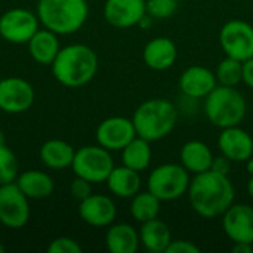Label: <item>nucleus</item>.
<instances>
[{
	"instance_id": "1",
	"label": "nucleus",
	"mask_w": 253,
	"mask_h": 253,
	"mask_svg": "<svg viewBox=\"0 0 253 253\" xmlns=\"http://www.w3.org/2000/svg\"><path fill=\"white\" fill-rule=\"evenodd\" d=\"M188 200L191 209L206 219L222 216L234 203L236 191L228 175L212 169L194 175L188 187Z\"/></svg>"
},
{
	"instance_id": "2",
	"label": "nucleus",
	"mask_w": 253,
	"mask_h": 253,
	"mask_svg": "<svg viewBox=\"0 0 253 253\" xmlns=\"http://www.w3.org/2000/svg\"><path fill=\"white\" fill-rule=\"evenodd\" d=\"M50 68L59 84L76 89L87 84L95 77L98 56L87 44L74 43L59 49Z\"/></svg>"
},
{
	"instance_id": "3",
	"label": "nucleus",
	"mask_w": 253,
	"mask_h": 253,
	"mask_svg": "<svg viewBox=\"0 0 253 253\" xmlns=\"http://www.w3.org/2000/svg\"><path fill=\"white\" fill-rule=\"evenodd\" d=\"M132 122L138 136L150 142L159 141L166 138L175 129L178 110L169 99H147L135 110Z\"/></svg>"
},
{
	"instance_id": "4",
	"label": "nucleus",
	"mask_w": 253,
	"mask_h": 253,
	"mask_svg": "<svg viewBox=\"0 0 253 253\" xmlns=\"http://www.w3.org/2000/svg\"><path fill=\"white\" fill-rule=\"evenodd\" d=\"M36 13L44 28L67 36L84 25L89 6L86 0H39Z\"/></svg>"
},
{
	"instance_id": "5",
	"label": "nucleus",
	"mask_w": 253,
	"mask_h": 253,
	"mask_svg": "<svg viewBox=\"0 0 253 253\" xmlns=\"http://www.w3.org/2000/svg\"><path fill=\"white\" fill-rule=\"evenodd\" d=\"M246 99L234 86L218 84L205 99V114L219 129L239 126L246 117Z\"/></svg>"
},
{
	"instance_id": "6",
	"label": "nucleus",
	"mask_w": 253,
	"mask_h": 253,
	"mask_svg": "<svg viewBox=\"0 0 253 253\" xmlns=\"http://www.w3.org/2000/svg\"><path fill=\"white\" fill-rule=\"evenodd\" d=\"M190 181V172L182 165L165 163L151 170L147 188L162 202H173L188 191Z\"/></svg>"
},
{
	"instance_id": "7",
	"label": "nucleus",
	"mask_w": 253,
	"mask_h": 253,
	"mask_svg": "<svg viewBox=\"0 0 253 253\" xmlns=\"http://www.w3.org/2000/svg\"><path fill=\"white\" fill-rule=\"evenodd\" d=\"M71 169L76 176L84 178L92 184L105 182L110 172L114 169V162L110 151L98 145H84L76 150Z\"/></svg>"
},
{
	"instance_id": "8",
	"label": "nucleus",
	"mask_w": 253,
	"mask_h": 253,
	"mask_svg": "<svg viewBox=\"0 0 253 253\" xmlns=\"http://www.w3.org/2000/svg\"><path fill=\"white\" fill-rule=\"evenodd\" d=\"M28 200L15 181L0 185V224L10 230L27 225L30 219Z\"/></svg>"
},
{
	"instance_id": "9",
	"label": "nucleus",
	"mask_w": 253,
	"mask_h": 253,
	"mask_svg": "<svg viewBox=\"0 0 253 253\" xmlns=\"http://www.w3.org/2000/svg\"><path fill=\"white\" fill-rule=\"evenodd\" d=\"M219 43L227 56L243 62L253 56V27L246 21L231 19L222 25Z\"/></svg>"
},
{
	"instance_id": "10",
	"label": "nucleus",
	"mask_w": 253,
	"mask_h": 253,
	"mask_svg": "<svg viewBox=\"0 0 253 253\" xmlns=\"http://www.w3.org/2000/svg\"><path fill=\"white\" fill-rule=\"evenodd\" d=\"M39 25L37 13L24 7H13L0 16V36L9 43L24 44L36 34Z\"/></svg>"
},
{
	"instance_id": "11",
	"label": "nucleus",
	"mask_w": 253,
	"mask_h": 253,
	"mask_svg": "<svg viewBox=\"0 0 253 253\" xmlns=\"http://www.w3.org/2000/svg\"><path fill=\"white\" fill-rule=\"evenodd\" d=\"M36 99L34 87L25 79L10 76L0 80V110L7 114H21L31 108Z\"/></svg>"
},
{
	"instance_id": "12",
	"label": "nucleus",
	"mask_w": 253,
	"mask_h": 253,
	"mask_svg": "<svg viewBox=\"0 0 253 253\" xmlns=\"http://www.w3.org/2000/svg\"><path fill=\"white\" fill-rule=\"evenodd\" d=\"M96 142L108 151H122L135 136L132 119L114 116L102 120L96 127Z\"/></svg>"
},
{
	"instance_id": "13",
	"label": "nucleus",
	"mask_w": 253,
	"mask_h": 253,
	"mask_svg": "<svg viewBox=\"0 0 253 253\" xmlns=\"http://www.w3.org/2000/svg\"><path fill=\"white\" fill-rule=\"evenodd\" d=\"M222 230L233 243L253 245V208L231 205L222 215Z\"/></svg>"
},
{
	"instance_id": "14",
	"label": "nucleus",
	"mask_w": 253,
	"mask_h": 253,
	"mask_svg": "<svg viewBox=\"0 0 253 253\" xmlns=\"http://www.w3.org/2000/svg\"><path fill=\"white\" fill-rule=\"evenodd\" d=\"M147 13V0H107L104 18L114 28L138 25Z\"/></svg>"
},
{
	"instance_id": "15",
	"label": "nucleus",
	"mask_w": 253,
	"mask_h": 253,
	"mask_svg": "<svg viewBox=\"0 0 253 253\" xmlns=\"http://www.w3.org/2000/svg\"><path fill=\"white\" fill-rule=\"evenodd\" d=\"M79 215L87 225L104 228L114 222L117 216V208L111 197L92 193L87 199L80 202Z\"/></svg>"
},
{
	"instance_id": "16",
	"label": "nucleus",
	"mask_w": 253,
	"mask_h": 253,
	"mask_svg": "<svg viewBox=\"0 0 253 253\" xmlns=\"http://www.w3.org/2000/svg\"><path fill=\"white\" fill-rule=\"evenodd\" d=\"M218 147L227 159L236 163H246L253 156L252 135L240 126L222 129L218 136Z\"/></svg>"
},
{
	"instance_id": "17",
	"label": "nucleus",
	"mask_w": 253,
	"mask_h": 253,
	"mask_svg": "<svg viewBox=\"0 0 253 253\" xmlns=\"http://www.w3.org/2000/svg\"><path fill=\"white\" fill-rule=\"evenodd\" d=\"M178 84L185 96L200 99L206 98L218 86V80L215 73L209 68L203 65H191L182 71Z\"/></svg>"
},
{
	"instance_id": "18",
	"label": "nucleus",
	"mask_w": 253,
	"mask_h": 253,
	"mask_svg": "<svg viewBox=\"0 0 253 253\" xmlns=\"http://www.w3.org/2000/svg\"><path fill=\"white\" fill-rule=\"evenodd\" d=\"M176 58V44L169 37H156L150 40L142 50V59L145 65L156 71H165L170 68Z\"/></svg>"
},
{
	"instance_id": "19",
	"label": "nucleus",
	"mask_w": 253,
	"mask_h": 253,
	"mask_svg": "<svg viewBox=\"0 0 253 253\" xmlns=\"http://www.w3.org/2000/svg\"><path fill=\"white\" fill-rule=\"evenodd\" d=\"M213 157L215 156L209 148V145L199 139L185 142L179 151L181 165L193 175L209 170L212 168Z\"/></svg>"
},
{
	"instance_id": "20",
	"label": "nucleus",
	"mask_w": 253,
	"mask_h": 253,
	"mask_svg": "<svg viewBox=\"0 0 253 253\" xmlns=\"http://www.w3.org/2000/svg\"><path fill=\"white\" fill-rule=\"evenodd\" d=\"M27 46L30 56L40 65H52L61 49L58 34L47 28H39L36 34L28 40Z\"/></svg>"
},
{
	"instance_id": "21",
	"label": "nucleus",
	"mask_w": 253,
	"mask_h": 253,
	"mask_svg": "<svg viewBox=\"0 0 253 253\" xmlns=\"http://www.w3.org/2000/svg\"><path fill=\"white\" fill-rule=\"evenodd\" d=\"M105 246L111 253H135L139 246V233L126 222L111 224L105 234Z\"/></svg>"
},
{
	"instance_id": "22",
	"label": "nucleus",
	"mask_w": 253,
	"mask_h": 253,
	"mask_svg": "<svg viewBox=\"0 0 253 253\" xmlns=\"http://www.w3.org/2000/svg\"><path fill=\"white\" fill-rule=\"evenodd\" d=\"M15 182L21 188V191L28 199H33V200L47 199L52 196V193L55 190L53 179L50 178V175H47L43 170L28 169V170L22 172L21 175H18Z\"/></svg>"
},
{
	"instance_id": "23",
	"label": "nucleus",
	"mask_w": 253,
	"mask_h": 253,
	"mask_svg": "<svg viewBox=\"0 0 253 253\" xmlns=\"http://www.w3.org/2000/svg\"><path fill=\"white\" fill-rule=\"evenodd\" d=\"M105 182L108 190L120 199H132L141 190L139 172L125 165L114 166Z\"/></svg>"
},
{
	"instance_id": "24",
	"label": "nucleus",
	"mask_w": 253,
	"mask_h": 253,
	"mask_svg": "<svg viewBox=\"0 0 253 253\" xmlns=\"http://www.w3.org/2000/svg\"><path fill=\"white\" fill-rule=\"evenodd\" d=\"M76 150L62 139H49L46 141L39 151L40 162L55 170H62L67 168H71L73 160H74Z\"/></svg>"
},
{
	"instance_id": "25",
	"label": "nucleus",
	"mask_w": 253,
	"mask_h": 253,
	"mask_svg": "<svg viewBox=\"0 0 253 253\" xmlns=\"http://www.w3.org/2000/svg\"><path fill=\"white\" fill-rule=\"evenodd\" d=\"M139 240L144 249L151 253H166L168 246L172 242V233L166 222L159 218L142 222L139 230Z\"/></svg>"
},
{
	"instance_id": "26",
	"label": "nucleus",
	"mask_w": 253,
	"mask_h": 253,
	"mask_svg": "<svg viewBox=\"0 0 253 253\" xmlns=\"http://www.w3.org/2000/svg\"><path fill=\"white\" fill-rule=\"evenodd\" d=\"M151 142L141 138L135 136L123 150H122V162L125 166L142 172L145 170L153 159V151H151Z\"/></svg>"
},
{
	"instance_id": "27",
	"label": "nucleus",
	"mask_w": 253,
	"mask_h": 253,
	"mask_svg": "<svg viewBox=\"0 0 253 253\" xmlns=\"http://www.w3.org/2000/svg\"><path fill=\"white\" fill-rule=\"evenodd\" d=\"M162 200L157 199L153 193L139 191L132 197L130 202V215L138 222H147L150 219H154L160 213Z\"/></svg>"
},
{
	"instance_id": "28",
	"label": "nucleus",
	"mask_w": 253,
	"mask_h": 253,
	"mask_svg": "<svg viewBox=\"0 0 253 253\" xmlns=\"http://www.w3.org/2000/svg\"><path fill=\"white\" fill-rule=\"evenodd\" d=\"M216 80L222 86H237L243 76V62L230 56H225L216 67Z\"/></svg>"
},
{
	"instance_id": "29",
	"label": "nucleus",
	"mask_w": 253,
	"mask_h": 253,
	"mask_svg": "<svg viewBox=\"0 0 253 253\" xmlns=\"http://www.w3.org/2000/svg\"><path fill=\"white\" fill-rule=\"evenodd\" d=\"M19 165L15 153L6 145L0 144V185L13 182L18 176Z\"/></svg>"
},
{
	"instance_id": "30",
	"label": "nucleus",
	"mask_w": 253,
	"mask_h": 253,
	"mask_svg": "<svg viewBox=\"0 0 253 253\" xmlns=\"http://www.w3.org/2000/svg\"><path fill=\"white\" fill-rule=\"evenodd\" d=\"M178 7V0H147V13L153 19H168Z\"/></svg>"
},
{
	"instance_id": "31",
	"label": "nucleus",
	"mask_w": 253,
	"mask_h": 253,
	"mask_svg": "<svg viewBox=\"0 0 253 253\" xmlns=\"http://www.w3.org/2000/svg\"><path fill=\"white\" fill-rule=\"evenodd\" d=\"M49 253H82V246L71 237H56L53 239L49 246H47Z\"/></svg>"
},
{
	"instance_id": "32",
	"label": "nucleus",
	"mask_w": 253,
	"mask_h": 253,
	"mask_svg": "<svg viewBox=\"0 0 253 253\" xmlns=\"http://www.w3.org/2000/svg\"><path fill=\"white\" fill-rule=\"evenodd\" d=\"M70 193H71V196H73L76 200L82 202V200L87 199V197L92 194V182H89V181L84 179V178L76 176V178L73 179L71 185H70Z\"/></svg>"
},
{
	"instance_id": "33",
	"label": "nucleus",
	"mask_w": 253,
	"mask_h": 253,
	"mask_svg": "<svg viewBox=\"0 0 253 253\" xmlns=\"http://www.w3.org/2000/svg\"><path fill=\"white\" fill-rule=\"evenodd\" d=\"M166 253H200V248L190 240H172Z\"/></svg>"
},
{
	"instance_id": "34",
	"label": "nucleus",
	"mask_w": 253,
	"mask_h": 253,
	"mask_svg": "<svg viewBox=\"0 0 253 253\" xmlns=\"http://www.w3.org/2000/svg\"><path fill=\"white\" fill-rule=\"evenodd\" d=\"M212 170L218 172V173H222V175H228L230 170H231V160L227 159L224 154L219 156V157H213V162H212Z\"/></svg>"
},
{
	"instance_id": "35",
	"label": "nucleus",
	"mask_w": 253,
	"mask_h": 253,
	"mask_svg": "<svg viewBox=\"0 0 253 253\" xmlns=\"http://www.w3.org/2000/svg\"><path fill=\"white\" fill-rule=\"evenodd\" d=\"M242 82L253 89V56L243 61V76H242Z\"/></svg>"
},
{
	"instance_id": "36",
	"label": "nucleus",
	"mask_w": 253,
	"mask_h": 253,
	"mask_svg": "<svg viewBox=\"0 0 253 253\" xmlns=\"http://www.w3.org/2000/svg\"><path fill=\"white\" fill-rule=\"evenodd\" d=\"M231 251L234 253H252L253 245H251V243H234Z\"/></svg>"
},
{
	"instance_id": "37",
	"label": "nucleus",
	"mask_w": 253,
	"mask_h": 253,
	"mask_svg": "<svg viewBox=\"0 0 253 253\" xmlns=\"http://www.w3.org/2000/svg\"><path fill=\"white\" fill-rule=\"evenodd\" d=\"M246 170H248L249 175H253V156L246 160Z\"/></svg>"
},
{
	"instance_id": "38",
	"label": "nucleus",
	"mask_w": 253,
	"mask_h": 253,
	"mask_svg": "<svg viewBox=\"0 0 253 253\" xmlns=\"http://www.w3.org/2000/svg\"><path fill=\"white\" fill-rule=\"evenodd\" d=\"M248 194L253 200V175H251V179L248 181Z\"/></svg>"
},
{
	"instance_id": "39",
	"label": "nucleus",
	"mask_w": 253,
	"mask_h": 253,
	"mask_svg": "<svg viewBox=\"0 0 253 253\" xmlns=\"http://www.w3.org/2000/svg\"><path fill=\"white\" fill-rule=\"evenodd\" d=\"M0 144H6V141H4V133L0 130Z\"/></svg>"
},
{
	"instance_id": "40",
	"label": "nucleus",
	"mask_w": 253,
	"mask_h": 253,
	"mask_svg": "<svg viewBox=\"0 0 253 253\" xmlns=\"http://www.w3.org/2000/svg\"><path fill=\"white\" fill-rule=\"evenodd\" d=\"M0 253H4V246L1 245V242H0Z\"/></svg>"
},
{
	"instance_id": "41",
	"label": "nucleus",
	"mask_w": 253,
	"mask_h": 253,
	"mask_svg": "<svg viewBox=\"0 0 253 253\" xmlns=\"http://www.w3.org/2000/svg\"><path fill=\"white\" fill-rule=\"evenodd\" d=\"M178 1H179V0H178Z\"/></svg>"
}]
</instances>
